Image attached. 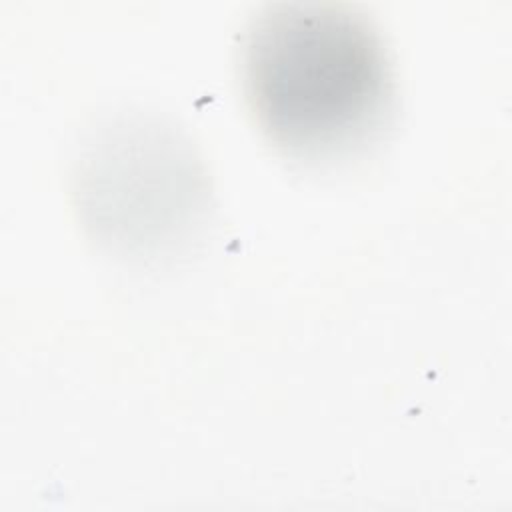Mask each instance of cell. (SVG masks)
Wrapping results in <instances>:
<instances>
[{
	"instance_id": "6da1fadb",
	"label": "cell",
	"mask_w": 512,
	"mask_h": 512,
	"mask_svg": "<svg viewBox=\"0 0 512 512\" xmlns=\"http://www.w3.org/2000/svg\"><path fill=\"white\" fill-rule=\"evenodd\" d=\"M244 88L262 132L296 156H332L366 142L392 110L384 42L356 10L274 4L250 24Z\"/></svg>"
}]
</instances>
